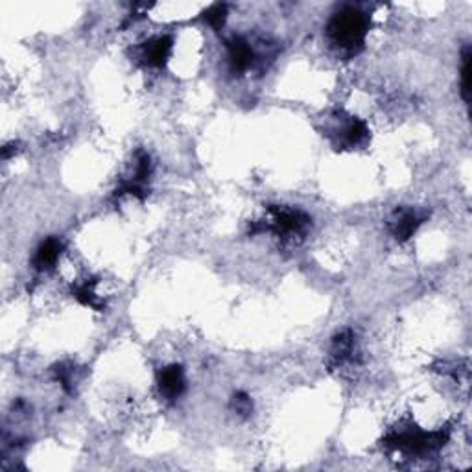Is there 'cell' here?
Here are the masks:
<instances>
[{
	"label": "cell",
	"mask_w": 472,
	"mask_h": 472,
	"mask_svg": "<svg viewBox=\"0 0 472 472\" xmlns=\"http://www.w3.org/2000/svg\"><path fill=\"white\" fill-rule=\"evenodd\" d=\"M328 30H331L332 41L338 46L354 50L356 46L362 45L366 37V17L356 10H347L332 19Z\"/></svg>",
	"instance_id": "1"
},
{
	"label": "cell",
	"mask_w": 472,
	"mask_h": 472,
	"mask_svg": "<svg viewBox=\"0 0 472 472\" xmlns=\"http://www.w3.org/2000/svg\"><path fill=\"white\" fill-rule=\"evenodd\" d=\"M159 387L161 393L166 398H177L181 395L183 387H185V377H183V369L177 366L166 367L159 375Z\"/></svg>",
	"instance_id": "2"
},
{
	"label": "cell",
	"mask_w": 472,
	"mask_h": 472,
	"mask_svg": "<svg viewBox=\"0 0 472 472\" xmlns=\"http://www.w3.org/2000/svg\"><path fill=\"white\" fill-rule=\"evenodd\" d=\"M172 50V39L170 37H155V39L148 41L142 50V57L146 63L151 67H161Z\"/></svg>",
	"instance_id": "3"
},
{
	"label": "cell",
	"mask_w": 472,
	"mask_h": 472,
	"mask_svg": "<svg viewBox=\"0 0 472 472\" xmlns=\"http://www.w3.org/2000/svg\"><path fill=\"white\" fill-rule=\"evenodd\" d=\"M229 60L236 71H246L253 63V50L244 39H232L229 43Z\"/></svg>",
	"instance_id": "4"
},
{
	"label": "cell",
	"mask_w": 472,
	"mask_h": 472,
	"mask_svg": "<svg viewBox=\"0 0 472 472\" xmlns=\"http://www.w3.org/2000/svg\"><path fill=\"white\" fill-rule=\"evenodd\" d=\"M61 253V244L54 238H48L39 246L36 253V258H34V264H36L37 270H48L50 266H54L57 258H60Z\"/></svg>",
	"instance_id": "5"
},
{
	"label": "cell",
	"mask_w": 472,
	"mask_h": 472,
	"mask_svg": "<svg viewBox=\"0 0 472 472\" xmlns=\"http://www.w3.org/2000/svg\"><path fill=\"white\" fill-rule=\"evenodd\" d=\"M417 225H419V218L415 216L413 212H402L401 216L393 221L391 229H393V235L397 236V238L406 240V238H410V236L415 232Z\"/></svg>",
	"instance_id": "6"
},
{
	"label": "cell",
	"mask_w": 472,
	"mask_h": 472,
	"mask_svg": "<svg viewBox=\"0 0 472 472\" xmlns=\"http://www.w3.org/2000/svg\"><path fill=\"white\" fill-rule=\"evenodd\" d=\"M461 91L465 102H468V95H471V52L465 50L463 54V69H461Z\"/></svg>",
	"instance_id": "7"
},
{
	"label": "cell",
	"mask_w": 472,
	"mask_h": 472,
	"mask_svg": "<svg viewBox=\"0 0 472 472\" xmlns=\"http://www.w3.org/2000/svg\"><path fill=\"white\" fill-rule=\"evenodd\" d=\"M223 19H225V8H223V6H214V8L207 13L209 25L214 26V28L223 25Z\"/></svg>",
	"instance_id": "8"
}]
</instances>
